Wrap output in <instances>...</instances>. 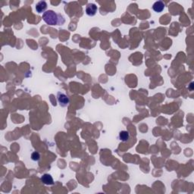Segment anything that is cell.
Here are the masks:
<instances>
[{"label": "cell", "mask_w": 194, "mask_h": 194, "mask_svg": "<svg viewBox=\"0 0 194 194\" xmlns=\"http://www.w3.org/2000/svg\"><path fill=\"white\" fill-rule=\"evenodd\" d=\"M58 15L54 11L49 10L43 15V21L49 25H56L58 23Z\"/></svg>", "instance_id": "obj_1"}, {"label": "cell", "mask_w": 194, "mask_h": 194, "mask_svg": "<svg viewBox=\"0 0 194 194\" xmlns=\"http://www.w3.org/2000/svg\"><path fill=\"white\" fill-rule=\"evenodd\" d=\"M47 8V3L44 1H40L36 5V10L38 13H43L46 11Z\"/></svg>", "instance_id": "obj_6"}, {"label": "cell", "mask_w": 194, "mask_h": 194, "mask_svg": "<svg viewBox=\"0 0 194 194\" xmlns=\"http://www.w3.org/2000/svg\"><path fill=\"white\" fill-rule=\"evenodd\" d=\"M31 159L33 161H39L40 159V153H37V152H33L31 154Z\"/></svg>", "instance_id": "obj_8"}, {"label": "cell", "mask_w": 194, "mask_h": 194, "mask_svg": "<svg viewBox=\"0 0 194 194\" xmlns=\"http://www.w3.org/2000/svg\"><path fill=\"white\" fill-rule=\"evenodd\" d=\"M57 99H58V102L61 106H67L68 105V103H69V98L68 97V96L62 93H58Z\"/></svg>", "instance_id": "obj_2"}, {"label": "cell", "mask_w": 194, "mask_h": 194, "mask_svg": "<svg viewBox=\"0 0 194 194\" xmlns=\"http://www.w3.org/2000/svg\"><path fill=\"white\" fill-rule=\"evenodd\" d=\"M41 181L43 184H46V185H52V184H54L53 178L49 174H43V175L42 176Z\"/></svg>", "instance_id": "obj_4"}, {"label": "cell", "mask_w": 194, "mask_h": 194, "mask_svg": "<svg viewBox=\"0 0 194 194\" xmlns=\"http://www.w3.org/2000/svg\"><path fill=\"white\" fill-rule=\"evenodd\" d=\"M153 10L156 12H162L164 8V2L162 1H158L156 2L153 5Z\"/></svg>", "instance_id": "obj_5"}, {"label": "cell", "mask_w": 194, "mask_h": 194, "mask_svg": "<svg viewBox=\"0 0 194 194\" xmlns=\"http://www.w3.org/2000/svg\"><path fill=\"white\" fill-rule=\"evenodd\" d=\"M129 133L126 131H122L119 133V138L121 141L123 142H126V141L128 140L129 139Z\"/></svg>", "instance_id": "obj_7"}, {"label": "cell", "mask_w": 194, "mask_h": 194, "mask_svg": "<svg viewBox=\"0 0 194 194\" xmlns=\"http://www.w3.org/2000/svg\"><path fill=\"white\" fill-rule=\"evenodd\" d=\"M97 12V6L93 3H90L86 5V13L89 16H93Z\"/></svg>", "instance_id": "obj_3"}]
</instances>
